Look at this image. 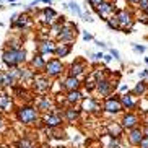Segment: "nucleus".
Wrapping results in <instances>:
<instances>
[{
	"instance_id": "nucleus-1",
	"label": "nucleus",
	"mask_w": 148,
	"mask_h": 148,
	"mask_svg": "<svg viewBox=\"0 0 148 148\" xmlns=\"http://www.w3.org/2000/svg\"><path fill=\"white\" fill-rule=\"evenodd\" d=\"M2 60H3V64L8 69H16L20 64H23V62L26 60V52H25V49H20V51L7 49L2 54Z\"/></svg>"
},
{
	"instance_id": "nucleus-2",
	"label": "nucleus",
	"mask_w": 148,
	"mask_h": 148,
	"mask_svg": "<svg viewBox=\"0 0 148 148\" xmlns=\"http://www.w3.org/2000/svg\"><path fill=\"white\" fill-rule=\"evenodd\" d=\"M16 117L23 124H33V122L38 121V111L31 106H21L16 111Z\"/></svg>"
},
{
	"instance_id": "nucleus-3",
	"label": "nucleus",
	"mask_w": 148,
	"mask_h": 148,
	"mask_svg": "<svg viewBox=\"0 0 148 148\" xmlns=\"http://www.w3.org/2000/svg\"><path fill=\"white\" fill-rule=\"evenodd\" d=\"M116 16H117V20H119V29H125L124 33H130L132 26H134L130 12H127V10H119L117 13H116Z\"/></svg>"
},
{
	"instance_id": "nucleus-4",
	"label": "nucleus",
	"mask_w": 148,
	"mask_h": 148,
	"mask_svg": "<svg viewBox=\"0 0 148 148\" xmlns=\"http://www.w3.org/2000/svg\"><path fill=\"white\" fill-rule=\"evenodd\" d=\"M62 70H64V65H62V62L59 59H52V60H49L46 64V73L49 77H57V75L62 73Z\"/></svg>"
},
{
	"instance_id": "nucleus-5",
	"label": "nucleus",
	"mask_w": 148,
	"mask_h": 148,
	"mask_svg": "<svg viewBox=\"0 0 148 148\" xmlns=\"http://www.w3.org/2000/svg\"><path fill=\"white\" fill-rule=\"evenodd\" d=\"M104 109L108 111V112H119L122 109V103L121 99H117V98H114V96H111V98H108L104 103Z\"/></svg>"
},
{
	"instance_id": "nucleus-6",
	"label": "nucleus",
	"mask_w": 148,
	"mask_h": 148,
	"mask_svg": "<svg viewBox=\"0 0 148 148\" xmlns=\"http://www.w3.org/2000/svg\"><path fill=\"white\" fill-rule=\"evenodd\" d=\"M77 29V26H73V25H65V26H62V29H60V33H59V39L60 41H72L73 39V36H75V33L73 31Z\"/></svg>"
},
{
	"instance_id": "nucleus-7",
	"label": "nucleus",
	"mask_w": 148,
	"mask_h": 148,
	"mask_svg": "<svg viewBox=\"0 0 148 148\" xmlns=\"http://www.w3.org/2000/svg\"><path fill=\"white\" fill-rule=\"evenodd\" d=\"M57 18V13L56 10L51 8V7H46V8L41 12V21L46 23V25H51V23H54V20Z\"/></svg>"
},
{
	"instance_id": "nucleus-8",
	"label": "nucleus",
	"mask_w": 148,
	"mask_h": 148,
	"mask_svg": "<svg viewBox=\"0 0 148 148\" xmlns=\"http://www.w3.org/2000/svg\"><path fill=\"white\" fill-rule=\"evenodd\" d=\"M44 122H46V125L51 127V129H54V127H57V125H60V122H62L60 111H54L52 114H49L47 117L44 119Z\"/></svg>"
},
{
	"instance_id": "nucleus-9",
	"label": "nucleus",
	"mask_w": 148,
	"mask_h": 148,
	"mask_svg": "<svg viewBox=\"0 0 148 148\" xmlns=\"http://www.w3.org/2000/svg\"><path fill=\"white\" fill-rule=\"evenodd\" d=\"M112 12H114V7L109 3V2H103V5H101L99 8H96V13L99 15L103 20H106V21H108V16L112 13Z\"/></svg>"
},
{
	"instance_id": "nucleus-10",
	"label": "nucleus",
	"mask_w": 148,
	"mask_h": 148,
	"mask_svg": "<svg viewBox=\"0 0 148 148\" xmlns=\"http://www.w3.org/2000/svg\"><path fill=\"white\" fill-rule=\"evenodd\" d=\"M49 86H51V83H49V80L46 78V77H34V88H36V91L44 93L46 90H49Z\"/></svg>"
},
{
	"instance_id": "nucleus-11",
	"label": "nucleus",
	"mask_w": 148,
	"mask_h": 148,
	"mask_svg": "<svg viewBox=\"0 0 148 148\" xmlns=\"http://www.w3.org/2000/svg\"><path fill=\"white\" fill-rule=\"evenodd\" d=\"M137 124H138V119L134 114H125L124 119H122V127L124 129H135Z\"/></svg>"
},
{
	"instance_id": "nucleus-12",
	"label": "nucleus",
	"mask_w": 148,
	"mask_h": 148,
	"mask_svg": "<svg viewBox=\"0 0 148 148\" xmlns=\"http://www.w3.org/2000/svg\"><path fill=\"white\" fill-rule=\"evenodd\" d=\"M145 138V135H143V132L140 130V129H132L130 130V135H129V140H130V143L132 145H140V142Z\"/></svg>"
},
{
	"instance_id": "nucleus-13",
	"label": "nucleus",
	"mask_w": 148,
	"mask_h": 148,
	"mask_svg": "<svg viewBox=\"0 0 148 148\" xmlns=\"http://www.w3.org/2000/svg\"><path fill=\"white\" fill-rule=\"evenodd\" d=\"M78 86H80V82L77 77H70L69 75L65 78V82H64V88L69 90V91H75V90H78Z\"/></svg>"
},
{
	"instance_id": "nucleus-14",
	"label": "nucleus",
	"mask_w": 148,
	"mask_h": 148,
	"mask_svg": "<svg viewBox=\"0 0 148 148\" xmlns=\"http://www.w3.org/2000/svg\"><path fill=\"white\" fill-rule=\"evenodd\" d=\"M38 51H39L41 56H44V54H52V52H56V46L51 41H44V42H41L38 46Z\"/></svg>"
},
{
	"instance_id": "nucleus-15",
	"label": "nucleus",
	"mask_w": 148,
	"mask_h": 148,
	"mask_svg": "<svg viewBox=\"0 0 148 148\" xmlns=\"http://www.w3.org/2000/svg\"><path fill=\"white\" fill-rule=\"evenodd\" d=\"M70 51H72V44H59V46H57L56 47V56L57 57H67L70 54Z\"/></svg>"
},
{
	"instance_id": "nucleus-16",
	"label": "nucleus",
	"mask_w": 148,
	"mask_h": 148,
	"mask_svg": "<svg viewBox=\"0 0 148 148\" xmlns=\"http://www.w3.org/2000/svg\"><path fill=\"white\" fill-rule=\"evenodd\" d=\"M83 70H85V64L80 60L73 62L72 67H70V77H78L80 73H83Z\"/></svg>"
},
{
	"instance_id": "nucleus-17",
	"label": "nucleus",
	"mask_w": 148,
	"mask_h": 148,
	"mask_svg": "<svg viewBox=\"0 0 148 148\" xmlns=\"http://www.w3.org/2000/svg\"><path fill=\"white\" fill-rule=\"evenodd\" d=\"M15 80L12 78V75L8 72H0V86H12Z\"/></svg>"
},
{
	"instance_id": "nucleus-18",
	"label": "nucleus",
	"mask_w": 148,
	"mask_h": 148,
	"mask_svg": "<svg viewBox=\"0 0 148 148\" xmlns=\"http://www.w3.org/2000/svg\"><path fill=\"white\" fill-rule=\"evenodd\" d=\"M29 16H28V15H20V16H18V21L15 23V25H12V28H28L29 26Z\"/></svg>"
},
{
	"instance_id": "nucleus-19",
	"label": "nucleus",
	"mask_w": 148,
	"mask_h": 148,
	"mask_svg": "<svg viewBox=\"0 0 148 148\" xmlns=\"http://www.w3.org/2000/svg\"><path fill=\"white\" fill-rule=\"evenodd\" d=\"M67 101H69L70 104H77V103H80V101H82V93H80L78 90L69 91V95H67Z\"/></svg>"
},
{
	"instance_id": "nucleus-20",
	"label": "nucleus",
	"mask_w": 148,
	"mask_h": 148,
	"mask_svg": "<svg viewBox=\"0 0 148 148\" xmlns=\"http://www.w3.org/2000/svg\"><path fill=\"white\" fill-rule=\"evenodd\" d=\"M121 103H122V108H127V109H134L135 108V101L130 95H124L121 96Z\"/></svg>"
},
{
	"instance_id": "nucleus-21",
	"label": "nucleus",
	"mask_w": 148,
	"mask_h": 148,
	"mask_svg": "<svg viewBox=\"0 0 148 148\" xmlns=\"http://www.w3.org/2000/svg\"><path fill=\"white\" fill-rule=\"evenodd\" d=\"M31 64H33V67H36V70H46V62H44L42 56L41 54H38V56L33 57V60H31Z\"/></svg>"
},
{
	"instance_id": "nucleus-22",
	"label": "nucleus",
	"mask_w": 148,
	"mask_h": 148,
	"mask_svg": "<svg viewBox=\"0 0 148 148\" xmlns=\"http://www.w3.org/2000/svg\"><path fill=\"white\" fill-rule=\"evenodd\" d=\"M12 108V99H10L8 95H0V109L2 111H8V109Z\"/></svg>"
},
{
	"instance_id": "nucleus-23",
	"label": "nucleus",
	"mask_w": 148,
	"mask_h": 148,
	"mask_svg": "<svg viewBox=\"0 0 148 148\" xmlns=\"http://www.w3.org/2000/svg\"><path fill=\"white\" fill-rule=\"evenodd\" d=\"M83 109L86 111V112H95V111H98V104H96L93 99H85L83 101Z\"/></svg>"
},
{
	"instance_id": "nucleus-24",
	"label": "nucleus",
	"mask_w": 148,
	"mask_h": 148,
	"mask_svg": "<svg viewBox=\"0 0 148 148\" xmlns=\"http://www.w3.org/2000/svg\"><path fill=\"white\" fill-rule=\"evenodd\" d=\"M98 90H99L101 95H109V91H111V83L108 82V80H103V82H98Z\"/></svg>"
},
{
	"instance_id": "nucleus-25",
	"label": "nucleus",
	"mask_w": 148,
	"mask_h": 148,
	"mask_svg": "<svg viewBox=\"0 0 148 148\" xmlns=\"http://www.w3.org/2000/svg\"><path fill=\"white\" fill-rule=\"evenodd\" d=\"M122 129H124L122 125L111 124V125H109V134H111V137H119V135H121V132H122Z\"/></svg>"
},
{
	"instance_id": "nucleus-26",
	"label": "nucleus",
	"mask_w": 148,
	"mask_h": 148,
	"mask_svg": "<svg viewBox=\"0 0 148 148\" xmlns=\"http://www.w3.org/2000/svg\"><path fill=\"white\" fill-rule=\"evenodd\" d=\"M38 109H41V111L51 109V99H49V98H41L39 103H38Z\"/></svg>"
},
{
	"instance_id": "nucleus-27",
	"label": "nucleus",
	"mask_w": 148,
	"mask_h": 148,
	"mask_svg": "<svg viewBox=\"0 0 148 148\" xmlns=\"http://www.w3.org/2000/svg\"><path fill=\"white\" fill-rule=\"evenodd\" d=\"M108 26L111 29H119V20L117 16H109L108 18Z\"/></svg>"
},
{
	"instance_id": "nucleus-28",
	"label": "nucleus",
	"mask_w": 148,
	"mask_h": 148,
	"mask_svg": "<svg viewBox=\"0 0 148 148\" xmlns=\"http://www.w3.org/2000/svg\"><path fill=\"white\" fill-rule=\"evenodd\" d=\"M145 90H147L145 83H143V82H140L138 85H137V86L134 88V95H135V96H142V95L145 93Z\"/></svg>"
},
{
	"instance_id": "nucleus-29",
	"label": "nucleus",
	"mask_w": 148,
	"mask_h": 148,
	"mask_svg": "<svg viewBox=\"0 0 148 148\" xmlns=\"http://www.w3.org/2000/svg\"><path fill=\"white\" fill-rule=\"evenodd\" d=\"M65 117H67V121H75V119L78 117V111H75V109H67L65 111Z\"/></svg>"
},
{
	"instance_id": "nucleus-30",
	"label": "nucleus",
	"mask_w": 148,
	"mask_h": 148,
	"mask_svg": "<svg viewBox=\"0 0 148 148\" xmlns=\"http://www.w3.org/2000/svg\"><path fill=\"white\" fill-rule=\"evenodd\" d=\"M16 148H33V145L28 138H23L20 142H16Z\"/></svg>"
},
{
	"instance_id": "nucleus-31",
	"label": "nucleus",
	"mask_w": 148,
	"mask_h": 148,
	"mask_svg": "<svg viewBox=\"0 0 148 148\" xmlns=\"http://www.w3.org/2000/svg\"><path fill=\"white\" fill-rule=\"evenodd\" d=\"M69 8L72 10L73 13H77L78 16H83V13H82V10H80V7H78L77 3H75V2H70V3H69Z\"/></svg>"
},
{
	"instance_id": "nucleus-32",
	"label": "nucleus",
	"mask_w": 148,
	"mask_h": 148,
	"mask_svg": "<svg viewBox=\"0 0 148 148\" xmlns=\"http://www.w3.org/2000/svg\"><path fill=\"white\" fill-rule=\"evenodd\" d=\"M86 2H90V5H91L93 8H99L101 5H103V2H104V0H86Z\"/></svg>"
},
{
	"instance_id": "nucleus-33",
	"label": "nucleus",
	"mask_w": 148,
	"mask_h": 148,
	"mask_svg": "<svg viewBox=\"0 0 148 148\" xmlns=\"http://www.w3.org/2000/svg\"><path fill=\"white\" fill-rule=\"evenodd\" d=\"M140 10L142 12H148V0H140Z\"/></svg>"
},
{
	"instance_id": "nucleus-34",
	"label": "nucleus",
	"mask_w": 148,
	"mask_h": 148,
	"mask_svg": "<svg viewBox=\"0 0 148 148\" xmlns=\"http://www.w3.org/2000/svg\"><path fill=\"white\" fill-rule=\"evenodd\" d=\"M109 52H111V56L114 57V59H121V54H119V51H116V49H111V51H109Z\"/></svg>"
},
{
	"instance_id": "nucleus-35",
	"label": "nucleus",
	"mask_w": 148,
	"mask_h": 148,
	"mask_svg": "<svg viewBox=\"0 0 148 148\" xmlns=\"http://www.w3.org/2000/svg\"><path fill=\"white\" fill-rule=\"evenodd\" d=\"M138 147H140V148H148V138H147V137H145V138L142 140V142H140Z\"/></svg>"
},
{
	"instance_id": "nucleus-36",
	"label": "nucleus",
	"mask_w": 148,
	"mask_h": 148,
	"mask_svg": "<svg viewBox=\"0 0 148 148\" xmlns=\"http://www.w3.org/2000/svg\"><path fill=\"white\" fill-rule=\"evenodd\" d=\"M134 51L135 52H145V47L143 46H134Z\"/></svg>"
},
{
	"instance_id": "nucleus-37",
	"label": "nucleus",
	"mask_w": 148,
	"mask_h": 148,
	"mask_svg": "<svg viewBox=\"0 0 148 148\" xmlns=\"http://www.w3.org/2000/svg\"><path fill=\"white\" fill-rule=\"evenodd\" d=\"M83 39H85V41H91V39H93V36H91V34H88V33H83Z\"/></svg>"
},
{
	"instance_id": "nucleus-38",
	"label": "nucleus",
	"mask_w": 148,
	"mask_h": 148,
	"mask_svg": "<svg viewBox=\"0 0 148 148\" xmlns=\"http://www.w3.org/2000/svg\"><path fill=\"white\" fill-rule=\"evenodd\" d=\"M103 59H104V62H111V60H112V56H111V54H104Z\"/></svg>"
},
{
	"instance_id": "nucleus-39",
	"label": "nucleus",
	"mask_w": 148,
	"mask_h": 148,
	"mask_svg": "<svg viewBox=\"0 0 148 148\" xmlns=\"http://www.w3.org/2000/svg\"><path fill=\"white\" fill-rule=\"evenodd\" d=\"M91 57H93V59H103V57H104V54H101V52L99 54H93Z\"/></svg>"
},
{
	"instance_id": "nucleus-40",
	"label": "nucleus",
	"mask_w": 148,
	"mask_h": 148,
	"mask_svg": "<svg viewBox=\"0 0 148 148\" xmlns=\"http://www.w3.org/2000/svg\"><path fill=\"white\" fill-rule=\"evenodd\" d=\"M117 147H119V145H117V142H112V143L109 145V148H117Z\"/></svg>"
},
{
	"instance_id": "nucleus-41",
	"label": "nucleus",
	"mask_w": 148,
	"mask_h": 148,
	"mask_svg": "<svg viewBox=\"0 0 148 148\" xmlns=\"http://www.w3.org/2000/svg\"><path fill=\"white\" fill-rule=\"evenodd\" d=\"M143 135H145V137H147V138H148V125L145 127V130H143Z\"/></svg>"
},
{
	"instance_id": "nucleus-42",
	"label": "nucleus",
	"mask_w": 148,
	"mask_h": 148,
	"mask_svg": "<svg viewBox=\"0 0 148 148\" xmlns=\"http://www.w3.org/2000/svg\"><path fill=\"white\" fill-rule=\"evenodd\" d=\"M140 75H142V77H148V70H143V72H142Z\"/></svg>"
},
{
	"instance_id": "nucleus-43",
	"label": "nucleus",
	"mask_w": 148,
	"mask_h": 148,
	"mask_svg": "<svg viewBox=\"0 0 148 148\" xmlns=\"http://www.w3.org/2000/svg\"><path fill=\"white\" fill-rule=\"evenodd\" d=\"M41 2H44V3H49V5H51V3L54 2V0H41Z\"/></svg>"
},
{
	"instance_id": "nucleus-44",
	"label": "nucleus",
	"mask_w": 148,
	"mask_h": 148,
	"mask_svg": "<svg viewBox=\"0 0 148 148\" xmlns=\"http://www.w3.org/2000/svg\"><path fill=\"white\" fill-rule=\"evenodd\" d=\"M127 2H132V3H135V2H140V0H127Z\"/></svg>"
},
{
	"instance_id": "nucleus-45",
	"label": "nucleus",
	"mask_w": 148,
	"mask_h": 148,
	"mask_svg": "<svg viewBox=\"0 0 148 148\" xmlns=\"http://www.w3.org/2000/svg\"><path fill=\"white\" fill-rule=\"evenodd\" d=\"M2 127H3V124H2V119H0V129H2Z\"/></svg>"
},
{
	"instance_id": "nucleus-46",
	"label": "nucleus",
	"mask_w": 148,
	"mask_h": 148,
	"mask_svg": "<svg viewBox=\"0 0 148 148\" xmlns=\"http://www.w3.org/2000/svg\"><path fill=\"white\" fill-rule=\"evenodd\" d=\"M0 2H2V0H0Z\"/></svg>"
},
{
	"instance_id": "nucleus-47",
	"label": "nucleus",
	"mask_w": 148,
	"mask_h": 148,
	"mask_svg": "<svg viewBox=\"0 0 148 148\" xmlns=\"http://www.w3.org/2000/svg\"><path fill=\"white\" fill-rule=\"evenodd\" d=\"M33 148H34V147H33Z\"/></svg>"
}]
</instances>
